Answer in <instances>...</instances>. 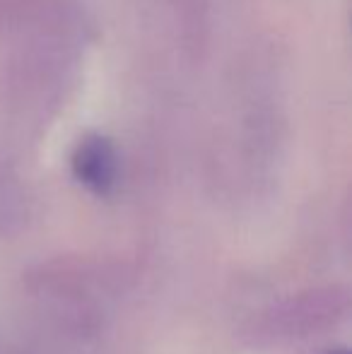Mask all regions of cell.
Returning <instances> with one entry per match:
<instances>
[{"label": "cell", "mask_w": 352, "mask_h": 354, "mask_svg": "<svg viewBox=\"0 0 352 354\" xmlns=\"http://www.w3.org/2000/svg\"><path fill=\"white\" fill-rule=\"evenodd\" d=\"M71 171L89 193L99 198L109 196L118 181V154L111 138L85 133L71 152Z\"/></svg>", "instance_id": "6da1fadb"}]
</instances>
